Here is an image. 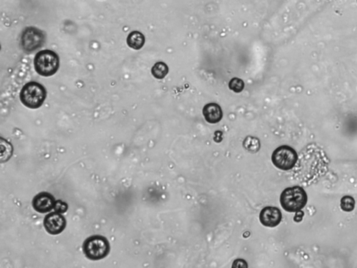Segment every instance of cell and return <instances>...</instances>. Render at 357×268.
<instances>
[{"label": "cell", "mask_w": 357, "mask_h": 268, "mask_svg": "<svg viewBox=\"0 0 357 268\" xmlns=\"http://www.w3.org/2000/svg\"><path fill=\"white\" fill-rule=\"evenodd\" d=\"M281 205L286 211L296 212L302 210L308 201V196L301 187H289L282 192Z\"/></svg>", "instance_id": "6da1fadb"}, {"label": "cell", "mask_w": 357, "mask_h": 268, "mask_svg": "<svg viewBox=\"0 0 357 268\" xmlns=\"http://www.w3.org/2000/svg\"><path fill=\"white\" fill-rule=\"evenodd\" d=\"M46 98V90L41 84L30 82L23 86L20 99L23 105L31 109H36L43 105Z\"/></svg>", "instance_id": "7a4b0ae2"}, {"label": "cell", "mask_w": 357, "mask_h": 268, "mask_svg": "<svg viewBox=\"0 0 357 268\" xmlns=\"http://www.w3.org/2000/svg\"><path fill=\"white\" fill-rule=\"evenodd\" d=\"M34 65L37 73L42 77H52L57 73L60 67V59L53 50H44L38 52L34 60Z\"/></svg>", "instance_id": "3957f363"}, {"label": "cell", "mask_w": 357, "mask_h": 268, "mask_svg": "<svg viewBox=\"0 0 357 268\" xmlns=\"http://www.w3.org/2000/svg\"><path fill=\"white\" fill-rule=\"evenodd\" d=\"M110 247L108 240L102 235L91 236L83 244V252L87 259L99 261L108 255Z\"/></svg>", "instance_id": "277c9868"}, {"label": "cell", "mask_w": 357, "mask_h": 268, "mask_svg": "<svg viewBox=\"0 0 357 268\" xmlns=\"http://www.w3.org/2000/svg\"><path fill=\"white\" fill-rule=\"evenodd\" d=\"M297 159V153L292 148L287 146L276 148L272 156L274 166L283 171H289L294 168Z\"/></svg>", "instance_id": "5b68a950"}, {"label": "cell", "mask_w": 357, "mask_h": 268, "mask_svg": "<svg viewBox=\"0 0 357 268\" xmlns=\"http://www.w3.org/2000/svg\"><path fill=\"white\" fill-rule=\"evenodd\" d=\"M45 40V36L43 32L39 29L29 27L25 28L22 33V48L26 53H33L43 46Z\"/></svg>", "instance_id": "8992f818"}, {"label": "cell", "mask_w": 357, "mask_h": 268, "mask_svg": "<svg viewBox=\"0 0 357 268\" xmlns=\"http://www.w3.org/2000/svg\"><path fill=\"white\" fill-rule=\"evenodd\" d=\"M43 225L46 231L50 235H58L65 230L67 221L64 216L58 212H53L45 216Z\"/></svg>", "instance_id": "52a82bcc"}, {"label": "cell", "mask_w": 357, "mask_h": 268, "mask_svg": "<svg viewBox=\"0 0 357 268\" xmlns=\"http://www.w3.org/2000/svg\"><path fill=\"white\" fill-rule=\"evenodd\" d=\"M282 220L281 210L276 207L268 206L262 209L260 214L261 224L264 227H276Z\"/></svg>", "instance_id": "ba28073f"}, {"label": "cell", "mask_w": 357, "mask_h": 268, "mask_svg": "<svg viewBox=\"0 0 357 268\" xmlns=\"http://www.w3.org/2000/svg\"><path fill=\"white\" fill-rule=\"evenodd\" d=\"M55 202L53 195L48 192H41L34 198L33 206L36 212L45 213L54 209Z\"/></svg>", "instance_id": "9c48e42d"}, {"label": "cell", "mask_w": 357, "mask_h": 268, "mask_svg": "<svg viewBox=\"0 0 357 268\" xmlns=\"http://www.w3.org/2000/svg\"><path fill=\"white\" fill-rule=\"evenodd\" d=\"M203 114L207 122L210 124H216L223 118L221 108L215 103H210L204 106Z\"/></svg>", "instance_id": "30bf717a"}, {"label": "cell", "mask_w": 357, "mask_h": 268, "mask_svg": "<svg viewBox=\"0 0 357 268\" xmlns=\"http://www.w3.org/2000/svg\"><path fill=\"white\" fill-rule=\"evenodd\" d=\"M145 42L144 35L140 32L134 31L129 34L127 37V44L134 50H140L143 48Z\"/></svg>", "instance_id": "8fae6325"}, {"label": "cell", "mask_w": 357, "mask_h": 268, "mask_svg": "<svg viewBox=\"0 0 357 268\" xmlns=\"http://www.w3.org/2000/svg\"><path fill=\"white\" fill-rule=\"evenodd\" d=\"M168 72H169V69H168V65L163 62H156L151 69L152 75L156 79H160V80L164 78L168 75Z\"/></svg>", "instance_id": "7c38bea8"}, {"label": "cell", "mask_w": 357, "mask_h": 268, "mask_svg": "<svg viewBox=\"0 0 357 268\" xmlns=\"http://www.w3.org/2000/svg\"><path fill=\"white\" fill-rule=\"evenodd\" d=\"M243 146L247 151L251 153H255L260 150V143L258 138L248 136L244 141Z\"/></svg>", "instance_id": "4fadbf2b"}, {"label": "cell", "mask_w": 357, "mask_h": 268, "mask_svg": "<svg viewBox=\"0 0 357 268\" xmlns=\"http://www.w3.org/2000/svg\"><path fill=\"white\" fill-rule=\"evenodd\" d=\"M355 200L350 195H345L341 200V207L345 212H352L355 209Z\"/></svg>", "instance_id": "5bb4252c"}, {"label": "cell", "mask_w": 357, "mask_h": 268, "mask_svg": "<svg viewBox=\"0 0 357 268\" xmlns=\"http://www.w3.org/2000/svg\"><path fill=\"white\" fill-rule=\"evenodd\" d=\"M244 86H245L244 82L239 77H233L229 82V88L236 93L242 92L244 90Z\"/></svg>", "instance_id": "9a60e30c"}, {"label": "cell", "mask_w": 357, "mask_h": 268, "mask_svg": "<svg viewBox=\"0 0 357 268\" xmlns=\"http://www.w3.org/2000/svg\"><path fill=\"white\" fill-rule=\"evenodd\" d=\"M54 210L58 213H65L68 210V205L65 202L62 201V200H56L55 204V207H54Z\"/></svg>", "instance_id": "2e32d148"}, {"label": "cell", "mask_w": 357, "mask_h": 268, "mask_svg": "<svg viewBox=\"0 0 357 268\" xmlns=\"http://www.w3.org/2000/svg\"><path fill=\"white\" fill-rule=\"evenodd\" d=\"M304 212L299 211L296 212L295 216H294V222H300L301 220H302L303 217H304Z\"/></svg>", "instance_id": "e0dca14e"}]
</instances>
